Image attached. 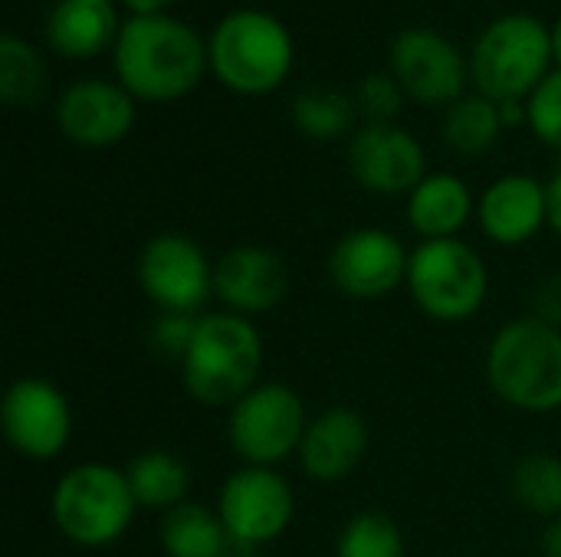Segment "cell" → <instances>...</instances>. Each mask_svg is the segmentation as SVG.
<instances>
[{
	"instance_id": "6da1fadb",
	"label": "cell",
	"mask_w": 561,
	"mask_h": 557,
	"mask_svg": "<svg viewBox=\"0 0 561 557\" xmlns=\"http://www.w3.org/2000/svg\"><path fill=\"white\" fill-rule=\"evenodd\" d=\"M112 62L118 85L135 102H174L187 95L207 62V39L187 23L164 13H131L122 20Z\"/></svg>"
},
{
	"instance_id": "7a4b0ae2",
	"label": "cell",
	"mask_w": 561,
	"mask_h": 557,
	"mask_svg": "<svg viewBox=\"0 0 561 557\" xmlns=\"http://www.w3.org/2000/svg\"><path fill=\"white\" fill-rule=\"evenodd\" d=\"M266 345L253 318L237 312H204L197 318L187 355L181 358V384L194 404L230 410L260 384Z\"/></svg>"
},
{
	"instance_id": "3957f363",
	"label": "cell",
	"mask_w": 561,
	"mask_h": 557,
	"mask_svg": "<svg viewBox=\"0 0 561 557\" xmlns=\"http://www.w3.org/2000/svg\"><path fill=\"white\" fill-rule=\"evenodd\" d=\"M483 374L506 407L556 414L561 410V328L536 315L500 325L486 345Z\"/></svg>"
},
{
	"instance_id": "277c9868",
	"label": "cell",
	"mask_w": 561,
	"mask_h": 557,
	"mask_svg": "<svg viewBox=\"0 0 561 557\" xmlns=\"http://www.w3.org/2000/svg\"><path fill=\"white\" fill-rule=\"evenodd\" d=\"M138 515V502L125 469L108 463L69 466L49 492L53 529L76 548L99 552L125 538Z\"/></svg>"
},
{
	"instance_id": "5b68a950",
	"label": "cell",
	"mask_w": 561,
	"mask_h": 557,
	"mask_svg": "<svg viewBox=\"0 0 561 557\" xmlns=\"http://www.w3.org/2000/svg\"><path fill=\"white\" fill-rule=\"evenodd\" d=\"M210 72L240 95L273 92L293 66V36L279 16L240 7L220 16L207 39Z\"/></svg>"
},
{
	"instance_id": "8992f818",
	"label": "cell",
	"mask_w": 561,
	"mask_h": 557,
	"mask_svg": "<svg viewBox=\"0 0 561 557\" xmlns=\"http://www.w3.org/2000/svg\"><path fill=\"white\" fill-rule=\"evenodd\" d=\"M552 30L533 13L496 16L473 43L470 79L493 102L529 98L552 72Z\"/></svg>"
},
{
	"instance_id": "52a82bcc",
	"label": "cell",
	"mask_w": 561,
	"mask_h": 557,
	"mask_svg": "<svg viewBox=\"0 0 561 557\" xmlns=\"http://www.w3.org/2000/svg\"><path fill=\"white\" fill-rule=\"evenodd\" d=\"M404 289L431 322L463 325L480 315L490 295V269L460 236L424 240L411 250Z\"/></svg>"
},
{
	"instance_id": "ba28073f",
	"label": "cell",
	"mask_w": 561,
	"mask_h": 557,
	"mask_svg": "<svg viewBox=\"0 0 561 557\" xmlns=\"http://www.w3.org/2000/svg\"><path fill=\"white\" fill-rule=\"evenodd\" d=\"M306 427V404L283 381H260L227 410V443L243 466L279 469V463L299 453Z\"/></svg>"
},
{
	"instance_id": "9c48e42d",
	"label": "cell",
	"mask_w": 561,
	"mask_h": 557,
	"mask_svg": "<svg viewBox=\"0 0 561 557\" xmlns=\"http://www.w3.org/2000/svg\"><path fill=\"white\" fill-rule=\"evenodd\" d=\"M214 509L233 545L253 552L289 532L296 519V492L273 466H240L220 483Z\"/></svg>"
},
{
	"instance_id": "30bf717a",
	"label": "cell",
	"mask_w": 561,
	"mask_h": 557,
	"mask_svg": "<svg viewBox=\"0 0 561 557\" xmlns=\"http://www.w3.org/2000/svg\"><path fill=\"white\" fill-rule=\"evenodd\" d=\"M135 279L158 312L204 315L214 295V263L187 233H154L135 263Z\"/></svg>"
},
{
	"instance_id": "8fae6325",
	"label": "cell",
	"mask_w": 561,
	"mask_h": 557,
	"mask_svg": "<svg viewBox=\"0 0 561 557\" xmlns=\"http://www.w3.org/2000/svg\"><path fill=\"white\" fill-rule=\"evenodd\" d=\"M0 430L10 450L30 463H53L72 440L69 397L46 378H16L0 401Z\"/></svg>"
},
{
	"instance_id": "7c38bea8",
	"label": "cell",
	"mask_w": 561,
	"mask_h": 557,
	"mask_svg": "<svg viewBox=\"0 0 561 557\" xmlns=\"http://www.w3.org/2000/svg\"><path fill=\"white\" fill-rule=\"evenodd\" d=\"M388 66L404 95H411L421 105H454L457 98L467 95L463 89L470 79V62L437 30H401L391 39Z\"/></svg>"
},
{
	"instance_id": "4fadbf2b",
	"label": "cell",
	"mask_w": 561,
	"mask_h": 557,
	"mask_svg": "<svg viewBox=\"0 0 561 557\" xmlns=\"http://www.w3.org/2000/svg\"><path fill=\"white\" fill-rule=\"evenodd\" d=\"M411 253L404 243L385 227H358L339 236L329 253V279L332 286L355 302L388 299L408 279Z\"/></svg>"
},
{
	"instance_id": "5bb4252c",
	"label": "cell",
	"mask_w": 561,
	"mask_h": 557,
	"mask_svg": "<svg viewBox=\"0 0 561 557\" xmlns=\"http://www.w3.org/2000/svg\"><path fill=\"white\" fill-rule=\"evenodd\" d=\"M352 177L381 197H408L427 177L421 141L394 121H365L348 138Z\"/></svg>"
},
{
	"instance_id": "9a60e30c",
	"label": "cell",
	"mask_w": 561,
	"mask_h": 557,
	"mask_svg": "<svg viewBox=\"0 0 561 557\" xmlns=\"http://www.w3.org/2000/svg\"><path fill=\"white\" fill-rule=\"evenodd\" d=\"M289 282L286 259L260 243L230 246L220 259H214V299L243 318H256L283 305Z\"/></svg>"
},
{
	"instance_id": "2e32d148",
	"label": "cell",
	"mask_w": 561,
	"mask_h": 557,
	"mask_svg": "<svg viewBox=\"0 0 561 557\" xmlns=\"http://www.w3.org/2000/svg\"><path fill=\"white\" fill-rule=\"evenodd\" d=\"M56 125L79 148H112L135 128V98L118 82L79 79L59 92Z\"/></svg>"
},
{
	"instance_id": "e0dca14e",
	"label": "cell",
	"mask_w": 561,
	"mask_h": 557,
	"mask_svg": "<svg viewBox=\"0 0 561 557\" xmlns=\"http://www.w3.org/2000/svg\"><path fill=\"white\" fill-rule=\"evenodd\" d=\"M371 430L368 420L352 407H325L309 417L306 437L299 443V469L319 486L345 483L368 456Z\"/></svg>"
},
{
	"instance_id": "ac0fdd59",
	"label": "cell",
	"mask_w": 561,
	"mask_h": 557,
	"mask_svg": "<svg viewBox=\"0 0 561 557\" xmlns=\"http://www.w3.org/2000/svg\"><path fill=\"white\" fill-rule=\"evenodd\" d=\"M477 223L496 246H526L549 227V194L533 174H503L477 200Z\"/></svg>"
},
{
	"instance_id": "d6986e66",
	"label": "cell",
	"mask_w": 561,
	"mask_h": 557,
	"mask_svg": "<svg viewBox=\"0 0 561 557\" xmlns=\"http://www.w3.org/2000/svg\"><path fill=\"white\" fill-rule=\"evenodd\" d=\"M477 200L463 177L437 171L427 174L411 194H408V227L424 240H454L460 230L473 220Z\"/></svg>"
},
{
	"instance_id": "ffe728a7",
	"label": "cell",
	"mask_w": 561,
	"mask_h": 557,
	"mask_svg": "<svg viewBox=\"0 0 561 557\" xmlns=\"http://www.w3.org/2000/svg\"><path fill=\"white\" fill-rule=\"evenodd\" d=\"M118 26L122 23L112 0H56L46 13L43 36L56 53L69 59H85L102 53L105 46H115Z\"/></svg>"
},
{
	"instance_id": "44dd1931",
	"label": "cell",
	"mask_w": 561,
	"mask_h": 557,
	"mask_svg": "<svg viewBox=\"0 0 561 557\" xmlns=\"http://www.w3.org/2000/svg\"><path fill=\"white\" fill-rule=\"evenodd\" d=\"M158 542L168 557H230V552L240 548L227 535L217 509L191 499L161 515Z\"/></svg>"
},
{
	"instance_id": "7402d4cb",
	"label": "cell",
	"mask_w": 561,
	"mask_h": 557,
	"mask_svg": "<svg viewBox=\"0 0 561 557\" xmlns=\"http://www.w3.org/2000/svg\"><path fill=\"white\" fill-rule=\"evenodd\" d=\"M125 479L138 502V512H171L187 502L191 492V469L171 450H141L125 466Z\"/></svg>"
},
{
	"instance_id": "603a6c76",
	"label": "cell",
	"mask_w": 561,
	"mask_h": 557,
	"mask_svg": "<svg viewBox=\"0 0 561 557\" xmlns=\"http://www.w3.org/2000/svg\"><path fill=\"white\" fill-rule=\"evenodd\" d=\"M503 115H500V102L486 98V95H463L454 105H447L440 135L447 141V148H454L457 154L477 158L486 154L500 135H503Z\"/></svg>"
},
{
	"instance_id": "cb8c5ba5",
	"label": "cell",
	"mask_w": 561,
	"mask_h": 557,
	"mask_svg": "<svg viewBox=\"0 0 561 557\" xmlns=\"http://www.w3.org/2000/svg\"><path fill=\"white\" fill-rule=\"evenodd\" d=\"M510 489H513V499L526 512H533L546 522L561 519V456L556 453L523 456L513 466Z\"/></svg>"
},
{
	"instance_id": "d4e9b609",
	"label": "cell",
	"mask_w": 561,
	"mask_h": 557,
	"mask_svg": "<svg viewBox=\"0 0 561 557\" xmlns=\"http://www.w3.org/2000/svg\"><path fill=\"white\" fill-rule=\"evenodd\" d=\"M358 115V105L352 95L339 92V89H302L293 98V121L302 135L316 138V141H332L342 138L345 131H352Z\"/></svg>"
},
{
	"instance_id": "484cf974",
	"label": "cell",
	"mask_w": 561,
	"mask_h": 557,
	"mask_svg": "<svg viewBox=\"0 0 561 557\" xmlns=\"http://www.w3.org/2000/svg\"><path fill=\"white\" fill-rule=\"evenodd\" d=\"M335 557H408V542L391 515L358 512L342 525L335 538Z\"/></svg>"
},
{
	"instance_id": "4316f807",
	"label": "cell",
	"mask_w": 561,
	"mask_h": 557,
	"mask_svg": "<svg viewBox=\"0 0 561 557\" xmlns=\"http://www.w3.org/2000/svg\"><path fill=\"white\" fill-rule=\"evenodd\" d=\"M43 95V62L16 33L0 36V98L7 105H33Z\"/></svg>"
},
{
	"instance_id": "83f0119b",
	"label": "cell",
	"mask_w": 561,
	"mask_h": 557,
	"mask_svg": "<svg viewBox=\"0 0 561 557\" xmlns=\"http://www.w3.org/2000/svg\"><path fill=\"white\" fill-rule=\"evenodd\" d=\"M526 121L533 135L561 154V69H552L526 98Z\"/></svg>"
},
{
	"instance_id": "f1b7e54d",
	"label": "cell",
	"mask_w": 561,
	"mask_h": 557,
	"mask_svg": "<svg viewBox=\"0 0 561 557\" xmlns=\"http://www.w3.org/2000/svg\"><path fill=\"white\" fill-rule=\"evenodd\" d=\"M401 102H404V89L391 72H371L355 89V105L368 121H394Z\"/></svg>"
},
{
	"instance_id": "f546056e",
	"label": "cell",
	"mask_w": 561,
	"mask_h": 557,
	"mask_svg": "<svg viewBox=\"0 0 561 557\" xmlns=\"http://www.w3.org/2000/svg\"><path fill=\"white\" fill-rule=\"evenodd\" d=\"M197 318H201V315H171V312H161V315L154 318V325H151V335H148L151 348H154L158 355H164L168 361H178V364H181V358H184L187 348H191Z\"/></svg>"
},
{
	"instance_id": "4dcf8cb0",
	"label": "cell",
	"mask_w": 561,
	"mask_h": 557,
	"mask_svg": "<svg viewBox=\"0 0 561 557\" xmlns=\"http://www.w3.org/2000/svg\"><path fill=\"white\" fill-rule=\"evenodd\" d=\"M533 315L561 328V272L549 276L536 286V299H533Z\"/></svg>"
},
{
	"instance_id": "1f68e13d",
	"label": "cell",
	"mask_w": 561,
	"mask_h": 557,
	"mask_svg": "<svg viewBox=\"0 0 561 557\" xmlns=\"http://www.w3.org/2000/svg\"><path fill=\"white\" fill-rule=\"evenodd\" d=\"M546 194H549V227L556 236H561V167L546 181Z\"/></svg>"
},
{
	"instance_id": "d6a6232c",
	"label": "cell",
	"mask_w": 561,
	"mask_h": 557,
	"mask_svg": "<svg viewBox=\"0 0 561 557\" xmlns=\"http://www.w3.org/2000/svg\"><path fill=\"white\" fill-rule=\"evenodd\" d=\"M539 555L561 557V519L546 522V529H542V535H539Z\"/></svg>"
},
{
	"instance_id": "836d02e7",
	"label": "cell",
	"mask_w": 561,
	"mask_h": 557,
	"mask_svg": "<svg viewBox=\"0 0 561 557\" xmlns=\"http://www.w3.org/2000/svg\"><path fill=\"white\" fill-rule=\"evenodd\" d=\"M500 115H503V125L513 128V125H523L529 115H526V98H513V102H500Z\"/></svg>"
},
{
	"instance_id": "e575fe53",
	"label": "cell",
	"mask_w": 561,
	"mask_h": 557,
	"mask_svg": "<svg viewBox=\"0 0 561 557\" xmlns=\"http://www.w3.org/2000/svg\"><path fill=\"white\" fill-rule=\"evenodd\" d=\"M131 13H161L171 0H122Z\"/></svg>"
},
{
	"instance_id": "d590c367",
	"label": "cell",
	"mask_w": 561,
	"mask_h": 557,
	"mask_svg": "<svg viewBox=\"0 0 561 557\" xmlns=\"http://www.w3.org/2000/svg\"><path fill=\"white\" fill-rule=\"evenodd\" d=\"M552 59L559 62L561 69V16L556 20V26H552Z\"/></svg>"
}]
</instances>
